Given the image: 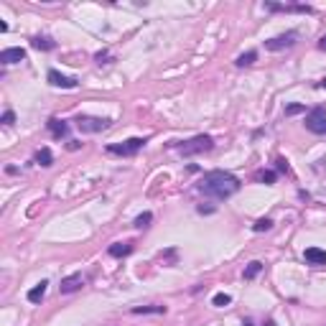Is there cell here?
Listing matches in <instances>:
<instances>
[{"mask_svg":"<svg viewBox=\"0 0 326 326\" xmlns=\"http://www.w3.org/2000/svg\"><path fill=\"white\" fill-rule=\"evenodd\" d=\"M199 191H204L207 197H214V199H229L232 194L240 191V179L232 176L229 171H209L204 173Z\"/></svg>","mask_w":326,"mask_h":326,"instance_id":"obj_1","label":"cell"},{"mask_svg":"<svg viewBox=\"0 0 326 326\" xmlns=\"http://www.w3.org/2000/svg\"><path fill=\"white\" fill-rule=\"evenodd\" d=\"M176 148H179L181 156H197V153H204V150H212L214 140H212V135H197V138H191V140H186Z\"/></svg>","mask_w":326,"mask_h":326,"instance_id":"obj_2","label":"cell"},{"mask_svg":"<svg viewBox=\"0 0 326 326\" xmlns=\"http://www.w3.org/2000/svg\"><path fill=\"white\" fill-rule=\"evenodd\" d=\"M306 127L316 135H326V110L324 107H314L306 112Z\"/></svg>","mask_w":326,"mask_h":326,"instance_id":"obj_3","label":"cell"},{"mask_svg":"<svg viewBox=\"0 0 326 326\" xmlns=\"http://www.w3.org/2000/svg\"><path fill=\"white\" fill-rule=\"evenodd\" d=\"M145 145V138H130L125 143H112L107 145V153H115V156H133Z\"/></svg>","mask_w":326,"mask_h":326,"instance_id":"obj_4","label":"cell"},{"mask_svg":"<svg viewBox=\"0 0 326 326\" xmlns=\"http://www.w3.org/2000/svg\"><path fill=\"white\" fill-rule=\"evenodd\" d=\"M77 127L82 133H102V130L110 127V120H102V117H90V115H79L77 120Z\"/></svg>","mask_w":326,"mask_h":326,"instance_id":"obj_5","label":"cell"},{"mask_svg":"<svg viewBox=\"0 0 326 326\" xmlns=\"http://www.w3.org/2000/svg\"><path fill=\"white\" fill-rule=\"evenodd\" d=\"M296 38H298V33H296V31H288V33H283V36L268 38V41H265V49H268V51H283V49H291L293 43H296Z\"/></svg>","mask_w":326,"mask_h":326,"instance_id":"obj_6","label":"cell"},{"mask_svg":"<svg viewBox=\"0 0 326 326\" xmlns=\"http://www.w3.org/2000/svg\"><path fill=\"white\" fill-rule=\"evenodd\" d=\"M49 84L61 87V90H74V87H77V79H74V77H64L61 72L51 69V72H49Z\"/></svg>","mask_w":326,"mask_h":326,"instance_id":"obj_7","label":"cell"},{"mask_svg":"<svg viewBox=\"0 0 326 326\" xmlns=\"http://www.w3.org/2000/svg\"><path fill=\"white\" fill-rule=\"evenodd\" d=\"M82 286H84V278H82L79 273H74V275L61 278V286H59V291H61V293H74V291H79Z\"/></svg>","mask_w":326,"mask_h":326,"instance_id":"obj_8","label":"cell"},{"mask_svg":"<svg viewBox=\"0 0 326 326\" xmlns=\"http://www.w3.org/2000/svg\"><path fill=\"white\" fill-rule=\"evenodd\" d=\"M23 59H26V49H20V46L0 51V61H3V64H18V61H23Z\"/></svg>","mask_w":326,"mask_h":326,"instance_id":"obj_9","label":"cell"},{"mask_svg":"<svg viewBox=\"0 0 326 326\" xmlns=\"http://www.w3.org/2000/svg\"><path fill=\"white\" fill-rule=\"evenodd\" d=\"M303 257H306L309 265H326V250H321V247H309L303 252Z\"/></svg>","mask_w":326,"mask_h":326,"instance_id":"obj_10","label":"cell"},{"mask_svg":"<svg viewBox=\"0 0 326 326\" xmlns=\"http://www.w3.org/2000/svg\"><path fill=\"white\" fill-rule=\"evenodd\" d=\"M49 130H51L54 138H64V135L69 133V125L64 122V120H59V117H51V120H49Z\"/></svg>","mask_w":326,"mask_h":326,"instance_id":"obj_11","label":"cell"},{"mask_svg":"<svg viewBox=\"0 0 326 326\" xmlns=\"http://www.w3.org/2000/svg\"><path fill=\"white\" fill-rule=\"evenodd\" d=\"M46 286H49L46 280H41V283H36V286L28 291V301H31V303H41V301H43V296H46Z\"/></svg>","mask_w":326,"mask_h":326,"instance_id":"obj_12","label":"cell"},{"mask_svg":"<svg viewBox=\"0 0 326 326\" xmlns=\"http://www.w3.org/2000/svg\"><path fill=\"white\" fill-rule=\"evenodd\" d=\"M268 10H283V13H311L309 5H275V3H268Z\"/></svg>","mask_w":326,"mask_h":326,"instance_id":"obj_13","label":"cell"},{"mask_svg":"<svg viewBox=\"0 0 326 326\" xmlns=\"http://www.w3.org/2000/svg\"><path fill=\"white\" fill-rule=\"evenodd\" d=\"M31 46H33V49H38V51H51V49L56 46V43H54L49 36H36V38L31 41Z\"/></svg>","mask_w":326,"mask_h":326,"instance_id":"obj_14","label":"cell"},{"mask_svg":"<svg viewBox=\"0 0 326 326\" xmlns=\"http://www.w3.org/2000/svg\"><path fill=\"white\" fill-rule=\"evenodd\" d=\"M133 252V245L130 242H115L112 247H110V255L112 257H125V255H130Z\"/></svg>","mask_w":326,"mask_h":326,"instance_id":"obj_15","label":"cell"},{"mask_svg":"<svg viewBox=\"0 0 326 326\" xmlns=\"http://www.w3.org/2000/svg\"><path fill=\"white\" fill-rule=\"evenodd\" d=\"M36 163H38V166H43V168H49V166L54 163V156H51V150H49V148H41L38 153H36Z\"/></svg>","mask_w":326,"mask_h":326,"instance_id":"obj_16","label":"cell"},{"mask_svg":"<svg viewBox=\"0 0 326 326\" xmlns=\"http://www.w3.org/2000/svg\"><path fill=\"white\" fill-rule=\"evenodd\" d=\"M260 270H263V263H257V260H252V263L245 268V280H252L260 275Z\"/></svg>","mask_w":326,"mask_h":326,"instance_id":"obj_17","label":"cell"},{"mask_svg":"<svg viewBox=\"0 0 326 326\" xmlns=\"http://www.w3.org/2000/svg\"><path fill=\"white\" fill-rule=\"evenodd\" d=\"M255 59H257V54H255V51H247V54H240V56H237L234 64H237V67H250Z\"/></svg>","mask_w":326,"mask_h":326,"instance_id":"obj_18","label":"cell"},{"mask_svg":"<svg viewBox=\"0 0 326 326\" xmlns=\"http://www.w3.org/2000/svg\"><path fill=\"white\" fill-rule=\"evenodd\" d=\"M133 314H166V306H135Z\"/></svg>","mask_w":326,"mask_h":326,"instance_id":"obj_19","label":"cell"},{"mask_svg":"<svg viewBox=\"0 0 326 326\" xmlns=\"http://www.w3.org/2000/svg\"><path fill=\"white\" fill-rule=\"evenodd\" d=\"M212 303H214L217 309H224V306H229V303H232V296H227V293H217V296L212 298Z\"/></svg>","mask_w":326,"mask_h":326,"instance_id":"obj_20","label":"cell"},{"mask_svg":"<svg viewBox=\"0 0 326 326\" xmlns=\"http://www.w3.org/2000/svg\"><path fill=\"white\" fill-rule=\"evenodd\" d=\"M270 227H273V219H268V217H263V219H257V222L252 224L255 232H268Z\"/></svg>","mask_w":326,"mask_h":326,"instance_id":"obj_21","label":"cell"},{"mask_svg":"<svg viewBox=\"0 0 326 326\" xmlns=\"http://www.w3.org/2000/svg\"><path fill=\"white\" fill-rule=\"evenodd\" d=\"M150 219H153V214H150V212H143L140 217H135V227H138V229H143V227H148V224H150Z\"/></svg>","mask_w":326,"mask_h":326,"instance_id":"obj_22","label":"cell"},{"mask_svg":"<svg viewBox=\"0 0 326 326\" xmlns=\"http://www.w3.org/2000/svg\"><path fill=\"white\" fill-rule=\"evenodd\" d=\"M257 179L263 181V184H275V171H260Z\"/></svg>","mask_w":326,"mask_h":326,"instance_id":"obj_23","label":"cell"},{"mask_svg":"<svg viewBox=\"0 0 326 326\" xmlns=\"http://www.w3.org/2000/svg\"><path fill=\"white\" fill-rule=\"evenodd\" d=\"M298 112H306V105H288L286 107V115L291 117V115H298Z\"/></svg>","mask_w":326,"mask_h":326,"instance_id":"obj_24","label":"cell"},{"mask_svg":"<svg viewBox=\"0 0 326 326\" xmlns=\"http://www.w3.org/2000/svg\"><path fill=\"white\" fill-rule=\"evenodd\" d=\"M0 122H3V125H13V122H15L13 110H5V112H3V117H0Z\"/></svg>","mask_w":326,"mask_h":326,"instance_id":"obj_25","label":"cell"},{"mask_svg":"<svg viewBox=\"0 0 326 326\" xmlns=\"http://www.w3.org/2000/svg\"><path fill=\"white\" fill-rule=\"evenodd\" d=\"M278 171H286V173H288V163H286L283 158H278Z\"/></svg>","mask_w":326,"mask_h":326,"instance_id":"obj_26","label":"cell"},{"mask_svg":"<svg viewBox=\"0 0 326 326\" xmlns=\"http://www.w3.org/2000/svg\"><path fill=\"white\" fill-rule=\"evenodd\" d=\"M319 49H321V51H326V33L319 38Z\"/></svg>","mask_w":326,"mask_h":326,"instance_id":"obj_27","label":"cell"},{"mask_svg":"<svg viewBox=\"0 0 326 326\" xmlns=\"http://www.w3.org/2000/svg\"><path fill=\"white\" fill-rule=\"evenodd\" d=\"M319 90H326V77H324V79L319 82Z\"/></svg>","mask_w":326,"mask_h":326,"instance_id":"obj_28","label":"cell"}]
</instances>
